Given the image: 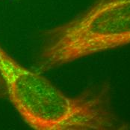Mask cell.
I'll return each instance as SVG.
<instances>
[{"instance_id": "6da1fadb", "label": "cell", "mask_w": 130, "mask_h": 130, "mask_svg": "<svg viewBox=\"0 0 130 130\" xmlns=\"http://www.w3.org/2000/svg\"><path fill=\"white\" fill-rule=\"evenodd\" d=\"M0 74L10 101L34 129H130L114 111L108 84L70 96L47 78L18 63L1 45Z\"/></svg>"}, {"instance_id": "7a4b0ae2", "label": "cell", "mask_w": 130, "mask_h": 130, "mask_svg": "<svg viewBox=\"0 0 130 130\" xmlns=\"http://www.w3.org/2000/svg\"><path fill=\"white\" fill-rule=\"evenodd\" d=\"M130 44V0H95L64 23L44 32L38 69L48 72Z\"/></svg>"}, {"instance_id": "3957f363", "label": "cell", "mask_w": 130, "mask_h": 130, "mask_svg": "<svg viewBox=\"0 0 130 130\" xmlns=\"http://www.w3.org/2000/svg\"><path fill=\"white\" fill-rule=\"evenodd\" d=\"M7 96V90L5 87V82L0 74V98H3Z\"/></svg>"}]
</instances>
